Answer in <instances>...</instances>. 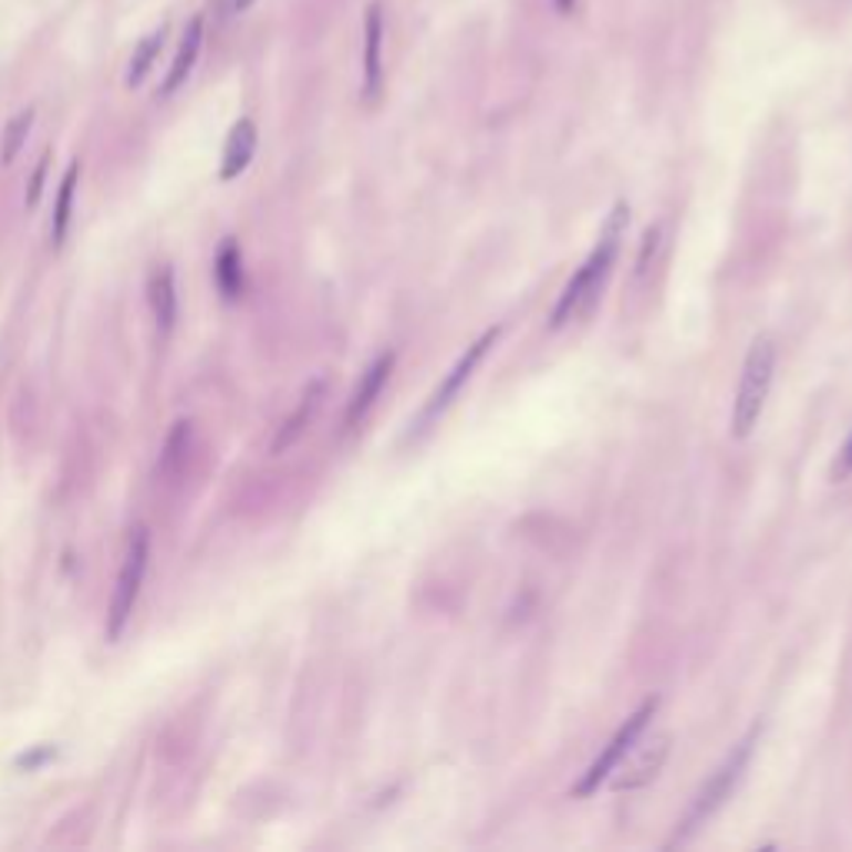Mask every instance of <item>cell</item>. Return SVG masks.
Returning a JSON list of instances; mask_svg holds the SVG:
<instances>
[{
  "instance_id": "obj_21",
  "label": "cell",
  "mask_w": 852,
  "mask_h": 852,
  "mask_svg": "<svg viewBox=\"0 0 852 852\" xmlns=\"http://www.w3.org/2000/svg\"><path fill=\"white\" fill-rule=\"evenodd\" d=\"M845 477H852V434H849V440L842 444V450H839V457L832 464V480L842 484Z\"/></svg>"
},
{
  "instance_id": "obj_13",
  "label": "cell",
  "mask_w": 852,
  "mask_h": 852,
  "mask_svg": "<svg viewBox=\"0 0 852 852\" xmlns=\"http://www.w3.org/2000/svg\"><path fill=\"white\" fill-rule=\"evenodd\" d=\"M257 154V124L253 121H237L227 144H224V160H220V180H237Z\"/></svg>"
},
{
  "instance_id": "obj_2",
  "label": "cell",
  "mask_w": 852,
  "mask_h": 852,
  "mask_svg": "<svg viewBox=\"0 0 852 852\" xmlns=\"http://www.w3.org/2000/svg\"><path fill=\"white\" fill-rule=\"evenodd\" d=\"M772 373H776V343H772V336H756L746 353L739 389L732 399V437L736 440H746L752 434V426L759 423L766 399H769Z\"/></svg>"
},
{
  "instance_id": "obj_10",
  "label": "cell",
  "mask_w": 852,
  "mask_h": 852,
  "mask_svg": "<svg viewBox=\"0 0 852 852\" xmlns=\"http://www.w3.org/2000/svg\"><path fill=\"white\" fill-rule=\"evenodd\" d=\"M323 393H326V380H313L306 389H303V396H300V403L293 406V413L283 419V426L277 430V440L270 444V454H287L303 434H306V426L313 423V416H316V409H320V399H323Z\"/></svg>"
},
{
  "instance_id": "obj_23",
  "label": "cell",
  "mask_w": 852,
  "mask_h": 852,
  "mask_svg": "<svg viewBox=\"0 0 852 852\" xmlns=\"http://www.w3.org/2000/svg\"><path fill=\"white\" fill-rule=\"evenodd\" d=\"M553 4H557V11H560V14H570L576 0H553Z\"/></svg>"
},
{
  "instance_id": "obj_17",
  "label": "cell",
  "mask_w": 852,
  "mask_h": 852,
  "mask_svg": "<svg viewBox=\"0 0 852 852\" xmlns=\"http://www.w3.org/2000/svg\"><path fill=\"white\" fill-rule=\"evenodd\" d=\"M164 41H167V24H160L154 34H147L137 44V51L131 58V67H127V87H141L147 81V74L154 71V64H157V58L164 51Z\"/></svg>"
},
{
  "instance_id": "obj_8",
  "label": "cell",
  "mask_w": 852,
  "mask_h": 852,
  "mask_svg": "<svg viewBox=\"0 0 852 852\" xmlns=\"http://www.w3.org/2000/svg\"><path fill=\"white\" fill-rule=\"evenodd\" d=\"M393 363H396L393 353H380V356L363 370V376H360V383H356V389H353V396H350V403H346V413H343L346 430H356V426L363 423V416L373 409V403L380 399V393H383V386H386V380H389V373H393Z\"/></svg>"
},
{
  "instance_id": "obj_5",
  "label": "cell",
  "mask_w": 852,
  "mask_h": 852,
  "mask_svg": "<svg viewBox=\"0 0 852 852\" xmlns=\"http://www.w3.org/2000/svg\"><path fill=\"white\" fill-rule=\"evenodd\" d=\"M752 739H756V729L726 756V762L713 772V779L703 786V792L696 796V802H693V809H689V815H686V832L689 829H696V822H703V819H709L726 799H729V792L736 789V782H739V776H742V769H746V762H749V756H752ZM683 832V835H686Z\"/></svg>"
},
{
  "instance_id": "obj_4",
  "label": "cell",
  "mask_w": 852,
  "mask_h": 852,
  "mask_svg": "<svg viewBox=\"0 0 852 852\" xmlns=\"http://www.w3.org/2000/svg\"><path fill=\"white\" fill-rule=\"evenodd\" d=\"M656 709H659V699L653 696V699H646V703L613 732V739L606 742V749L593 759V766H590V769L583 772V779L573 786V796H580V799H583V796H593V792L616 772V766L626 759V752H630V749L640 742V736L646 732V726H650V719L656 716Z\"/></svg>"
},
{
  "instance_id": "obj_6",
  "label": "cell",
  "mask_w": 852,
  "mask_h": 852,
  "mask_svg": "<svg viewBox=\"0 0 852 852\" xmlns=\"http://www.w3.org/2000/svg\"><path fill=\"white\" fill-rule=\"evenodd\" d=\"M669 746H673V736H669V732H659V736L646 739L643 746H633V749L626 752V759L616 766L613 789H616V792H633V789L650 786V782L659 776V769L666 766Z\"/></svg>"
},
{
  "instance_id": "obj_7",
  "label": "cell",
  "mask_w": 852,
  "mask_h": 852,
  "mask_svg": "<svg viewBox=\"0 0 852 852\" xmlns=\"http://www.w3.org/2000/svg\"><path fill=\"white\" fill-rule=\"evenodd\" d=\"M497 340H500V326L487 330L480 340H474V343L467 346V353H464V356L457 360V366H454V370L444 376V383L437 386V393L430 396V403L423 406V416H419V423H430L434 416H440V413H444V409H447V406L457 399V393L464 389V383L474 376V370L480 366V360L487 356V350H490Z\"/></svg>"
},
{
  "instance_id": "obj_3",
  "label": "cell",
  "mask_w": 852,
  "mask_h": 852,
  "mask_svg": "<svg viewBox=\"0 0 852 852\" xmlns=\"http://www.w3.org/2000/svg\"><path fill=\"white\" fill-rule=\"evenodd\" d=\"M147 563H150V533L141 527V530H134V537L127 543V557H124V567H121V576H117V586H114V596H111L107 640H117L127 630V623L134 616V606L141 600V590H144Z\"/></svg>"
},
{
  "instance_id": "obj_1",
  "label": "cell",
  "mask_w": 852,
  "mask_h": 852,
  "mask_svg": "<svg viewBox=\"0 0 852 852\" xmlns=\"http://www.w3.org/2000/svg\"><path fill=\"white\" fill-rule=\"evenodd\" d=\"M626 224H630V207H626V204H616L613 214L606 217V227H603V233H600V243L593 247V253L586 257V263L573 273V280L567 283V290L560 293V300H557V306H553V316H550V326H553V330H563L567 323L583 320V316L596 306V300H600L606 280H610V270H613V263H616V257H620V243H623Z\"/></svg>"
},
{
  "instance_id": "obj_19",
  "label": "cell",
  "mask_w": 852,
  "mask_h": 852,
  "mask_svg": "<svg viewBox=\"0 0 852 852\" xmlns=\"http://www.w3.org/2000/svg\"><path fill=\"white\" fill-rule=\"evenodd\" d=\"M54 756H58V746H34V749L21 752V756L14 759V766H18V769H28V772H34V769H41L44 762H51Z\"/></svg>"
},
{
  "instance_id": "obj_16",
  "label": "cell",
  "mask_w": 852,
  "mask_h": 852,
  "mask_svg": "<svg viewBox=\"0 0 852 852\" xmlns=\"http://www.w3.org/2000/svg\"><path fill=\"white\" fill-rule=\"evenodd\" d=\"M77 180H81V164L74 160V164L64 170L61 184H58L54 220H51V240H54V247H61V243H64V237H67V230H71V217H74V197H77Z\"/></svg>"
},
{
  "instance_id": "obj_22",
  "label": "cell",
  "mask_w": 852,
  "mask_h": 852,
  "mask_svg": "<svg viewBox=\"0 0 852 852\" xmlns=\"http://www.w3.org/2000/svg\"><path fill=\"white\" fill-rule=\"evenodd\" d=\"M214 11L220 21H227L230 14H237V0H214Z\"/></svg>"
},
{
  "instance_id": "obj_12",
  "label": "cell",
  "mask_w": 852,
  "mask_h": 852,
  "mask_svg": "<svg viewBox=\"0 0 852 852\" xmlns=\"http://www.w3.org/2000/svg\"><path fill=\"white\" fill-rule=\"evenodd\" d=\"M200 48H204V18H194V21L187 24L184 38H180V51H177V58H174V64H170V71H167V81H164V87H160V97H174V94L187 84V77L194 74V64H197V58H200Z\"/></svg>"
},
{
  "instance_id": "obj_14",
  "label": "cell",
  "mask_w": 852,
  "mask_h": 852,
  "mask_svg": "<svg viewBox=\"0 0 852 852\" xmlns=\"http://www.w3.org/2000/svg\"><path fill=\"white\" fill-rule=\"evenodd\" d=\"M147 300H150V310H154V320H157V333L167 336L177 323V280H174V270L167 263H160L150 273Z\"/></svg>"
},
{
  "instance_id": "obj_15",
  "label": "cell",
  "mask_w": 852,
  "mask_h": 852,
  "mask_svg": "<svg viewBox=\"0 0 852 852\" xmlns=\"http://www.w3.org/2000/svg\"><path fill=\"white\" fill-rule=\"evenodd\" d=\"M214 283H217L224 300H240L243 297V287H247V280H243V257H240V247L233 240H227L220 247L217 260H214Z\"/></svg>"
},
{
  "instance_id": "obj_24",
  "label": "cell",
  "mask_w": 852,
  "mask_h": 852,
  "mask_svg": "<svg viewBox=\"0 0 852 852\" xmlns=\"http://www.w3.org/2000/svg\"><path fill=\"white\" fill-rule=\"evenodd\" d=\"M250 4H253V0H237V14H240V11H247Z\"/></svg>"
},
{
  "instance_id": "obj_9",
  "label": "cell",
  "mask_w": 852,
  "mask_h": 852,
  "mask_svg": "<svg viewBox=\"0 0 852 852\" xmlns=\"http://www.w3.org/2000/svg\"><path fill=\"white\" fill-rule=\"evenodd\" d=\"M380 87H383V8L380 0H373L363 21V97L376 101Z\"/></svg>"
},
{
  "instance_id": "obj_18",
  "label": "cell",
  "mask_w": 852,
  "mask_h": 852,
  "mask_svg": "<svg viewBox=\"0 0 852 852\" xmlns=\"http://www.w3.org/2000/svg\"><path fill=\"white\" fill-rule=\"evenodd\" d=\"M31 127H34V111L28 107L4 131V144H0V164H14L18 160V154L24 150L28 137H31Z\"/></svg>"
},
{
  "instance_id": "obj_20",
  "label": "cell",
  "mask_w": 852,
  "mask_h": 852,
  "mask_svg": "<svg viewBox=\"0 0 852 852\" xmlns=\"http://www.w3.org/2000/svg\"><path fill=\"white\" fill-rule=\"evenodd\" d=\"M48 167H51V154H44L41 160H38V167H34V174H31V184H28V207H38V200H41V194H44V180H48Z\"/></svg>"
},
{
  "instance_id": "obj_11",
  "label": "cell",
  "mask_w": 852,
  "mask_h": 852,
  "mask_svg": "<svg viewBox=\"0 0 852 852\" xmlns=\"http://www.w3.org/2000/svg\"><path fill=\"white\" fill-rule=\"evenodd\" d=\"M194 454V423L190 419H177L170 426V434L160 447V457H157V467H154V477L170 484L177 480L184 470H187V460Z\"/></svg>"
}]
</instances>
